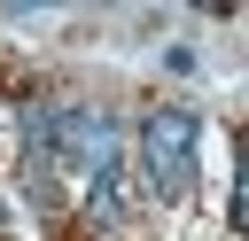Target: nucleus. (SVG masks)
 <instances>
[{"mask_svg": "<svg viewBox=\"0 0 249 241\" xmlns=\"http://www.w3.org/2000/svg\"><path fill=\"white\" fill-rule=\"evenodd\" d=\"M202 171V117L195 109H148L140 117V179L156 202H187Z\"/></svg>", "mask_w": 249, "mask_h": 241, "instance_id": "nucleus-1", "label": "nucleus"}, {"mask_svg": "<svg viewBox=\"0 0 249 241\" xmlns=\"http://www.w3.org/2000/svg\"><path fill=\"white\" fill-rule=\"evenodd\" d=\"M233 233H249V140L233 148Z\"/></svg>", "mask_w": 249, "mask_h": 241, "instance_id": "nucleus-2", "label": "nucleus"}]
</instances>
